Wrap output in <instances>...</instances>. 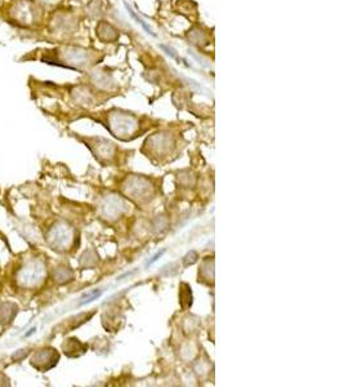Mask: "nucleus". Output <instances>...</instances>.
<instances>
[{
  "mask_svg": "<svg viewBox=\"0 0 344 387\" xmlns=\"http://www.w3.org/2000/svg\"><path fill=\"white\" fill-rule=\"evenodd\" d=\"M112 135L116 136L120 140H129L130 136L134 135L138 129V120L135 116L128 112L115 111L114 114L108 115L107 124Z\"/></svg>",
  "mask_w": 344,
  "mask_h": 387,
  "instance_id": "f257e3e1",
  "label": "nucleus"
},
{
  "mask_svg": "<svg viewBox=\"0 0 344 387\" xmlns=\"http://www.w3.org/2000/svg\"><path fill=\"white\" fill-rule=\"evenodd\" d=\"M152 185L150 181L144 177H133L128 181V189L127 194H129V197L138 203L143 200H148V197H152Z\"/></svg>",
  "mask_w": 344,
  "mask_h": 387,
  "instance_id": "f03ea898",
  "label": "nucleus"
},
{
  "mask_svg": "<svg viewBox=\"0 0 344 387\" xmlns=\"http://www.w3.org/2000/svg\"><path fill=\"white\" fill-rule=\"evenodd\" d=\"M58 358L59 356L56 352V350L48 348V350H40L39 352H36L31 363L39 361L40 364H42L39 365V369H49V368L54 367L57 364Z\"/></svg>",
  "mask_w": 344,
  "mask_h": 387,
  "instance_id": "7ed1b4c3",
  "label": "nucleus"
},
{
  "mask_svg": "<svg viewBox=\"0 0 344 387\" xmlns=\"http://www.w3.org/2000/svg\"><path fill=\"white\" fill-rule=\"evenodd\" d=\"M66 61L75 65H84L89 61V53L86 50L79 49V48H67L63 52Z\"/></svg>",
  "mask_w": 344,
  "mask_h": 387,
  "instance_id": "20e7f679",
  "label": "nucleus"
},
{
  "mask_svg": "<svg viewBox=\"0 0 344 387\" xmlns=\"http://www.w3.org/2000/svg\"><path fill=\"white\" fill-rule=\"evenodd\" d=\"M71 240V233L66 226H58L50 233V242L54 246H65Z\"/></svg>",
  "mask_w": 344,
  "mask_h": 387,
  "instance_id": "39448f33",
  "label": "nucleus"
},
{
  "mask_svg": "<svg viewBox=\"0 0 344 387\" xmlns=\"http://www.w3.org/2000/svg\"><path fill=\"white\" fill-rule=\"evenodd\" d=\"M95 147H97V151H95V158H97V156H98V159L105 158L107 159V161L114 159L115 152H116V147L114 146V144L106 141V140H101V138H98V140H97V144H95Z\"/></svg>",
  "mask_w": 344,
  "mask_h": 387,
  "instance_id": "423d86ee",
  "label": "nucleus"
},
{
  "mask_svg": "<svg viewBox=\"0 0 344 387\" xmlns=\"http://www.w3.org/2000/svg\"><path fill=\"white\" fill-rule=\"evenodd\" d=\"M10 307H12L10 303H4V305L1 306V308H0V322H3L4 316H7V318H5V323L12 322V319L16 315V312H12V314H10Z\"/></svg>",
  "mask_w": 344,
  "mask_h": 387,
  "instance_id": "0eeeda50",
  "label": "nucleus"
},
{
  "mask_svg": "<svg viewBox=\"0 0 344 387\" xmlns=\"http://www.w3.org/2000/svg\"><path fill=\"white\" fill-rule=\"evenodd\" d=\"M125 7H127V9H128V12H129V13H130V16H131V17H133V18H134V20H135V21H137V22H138V23H141L142 26H143V29H144V30H146V31H147V33H148V34H151V35H152V36H155V34H154V31H152V30H151V27H150V26H148L147 23L144 22V21H143V20H142L141 17H138V16H137V14H135V13H134V12H133V9H131V8H130V7H129V5H128V4H127V3H125Z\"/></svg>",
  "mask_w": 344,
  "mask_h": 387,
  "instance_id": "6e6552de",
  "label": "nucleus"
},
{
  "mask_svg": "<svg viewBox=\"0 0 344 387\" xmlns=\"http://www.w3.org/2000/svg\"><path fill=\"white\" fill-rule=\"evenodd\" d=\"M196 261H197L196 252H190L186 257H184V263H186V265H192V263L196 262Z\"/></svg>",
  "mask_w": 344,
  "mask_h": 387,
  "instance_id": "1a4fd4ad",
  "label": "nucleus"
},
{
  "mask_svg": "<svg viewBox=\"0 0 344 387\" xmlns=\"http://www.w3.org/2000/svg\"><path fill=\"white\" fill-rule=\"evenodd\" d=\"M99 295H101V292H99V290H95V292H93L92 294L89 295L88 298H86L84 301L80 302V305H86V303H89V302H92V301H94L95 298H98Z\"/></svg>",
  "mask_w": 344,
  "mask_h": 387,
  "instance_id": "9d476101",
  "label": "nucleus"
},
{
  "mask_svg": "<svg viewBox=\"0 0 344 387\" xmlns=\"http://www.w3.org/2000/svg\"><path fill=\"white\" fill-rule=\"evenodd\" d=\"M27 352L25 351V350H18V351L16 352V354L13 355V360H17V359L20 358V359H23L25 356H26Z\"/></svg>",
  "mask_w": 344,
  "mask_h": 387,
  "instance_id": "9b49d317",
  "label": "nucleus"
},
{
  "mask_svg": "<svg viewBox=\"0 0 344 387\" xmlns=\"http://www.w3.org/2000/svg\"><path fill=\"white\" fill-rule=\"evenodd\" d=\"M164 252H165V250H161V252H160V253H158V254H155V256H154V258L151 259L150 262H148V265H151V263H154V262H155V261H158V259H159V258H160V257H161V256H163V254H164Z\"/></svg>",
  "mask_w": 344,
  "mask_h": 387,
  "instance_id": "f8f14e48",
  "label": "nucleus"
},
{
  "mask_svg": "<svg viewBox=\"0 0 344 387\" xmlns=\"http://www.w3.org/2000/svg\"><path fill=\"white\" fill-rule=\"evenodd\" d=\"M44 1H46V3H56L58 0H44Z\"/></svg>",
  "mask_w": 344,
  "mask_h": 387,
  "instance_id": "ddd939ff",
  "label": "nucleus"
}]
</instances>
